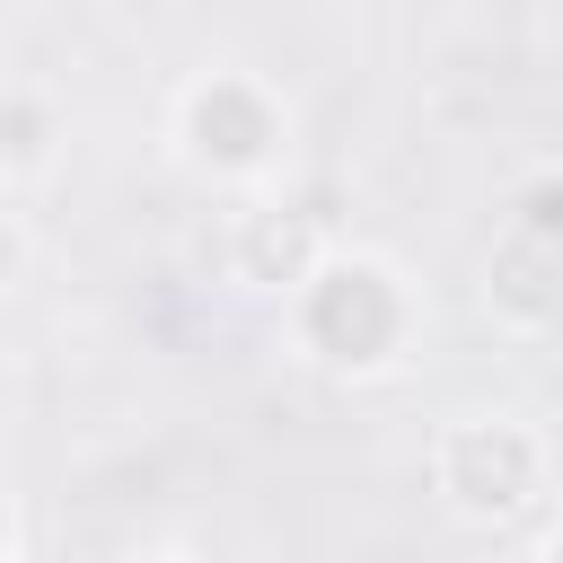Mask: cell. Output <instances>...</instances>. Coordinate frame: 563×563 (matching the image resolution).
Listing matches in <instances>:
<instances>
[{
	"instance_id": "1",
	"label": "cell",
	"mask_w": 563,
	"mask_h": 563,
	"mask_svg": "<svg viewBox=\"0 0 563 563\" xmlns=\"http://www.w3.org/2000/svg\"><path fill=\"white\" fill-rule=\"evenodd\" d=\"M290 325H299V343H308V361H325V369H387L396 352H405V334H413V299H405V282L378 264V255H317L299 282H290Z\"/></svg>"
},
{
	"instance_id": "2",
	"label": "cell",
	"mask_w": 563,
	"mask_h": 563,
	"mask_svg": "<svg viewBox=\"0 0 563 563\" xmlns=\"http://www.w3.org/2000/svg\"><path fill=\"white\" fill-rule=\"evenodd\" d=\"M431 475H440V493H449L457 519L501 528V519H519V510L545 501V440L528 422H449Z\"/></svg>"
},
{
	"instance_id": "3",
	"label": "cell",
	"mask_w": 563,
	"mask_h": 563,
	"mask_svg": "<svg viewBox=\"0 0 563 563\" xmlns=\"http://www.w3.org/2000/svg\"><path fill=\"white\" fill-rule=\"evenodd\" d=\"M176 141H185V158H194L202 176H264V167L282 158V106H273L264 79L211 70V79L185 88Z\"/></svg>"
},
{
	"instance_id": "4",
	"label": "cell",
	"mask_w": 563,
	"mask_h": 563,
	"mask_svg": "<svg viewBox=\"0 0 563 563\" xmlns=\"http://www.w3.org/2000/svg\"><path fill=\"white\" fill-rule=\"evenodd\" d=\"M493 308L528 334H545L563 308V185L554 176H537L493 238Z\"/></svg>"
},
{
	"instance_id": "5",
	"label": "cell",
	"mask_w": 563,
	"mask_h": 563,
	"mask_svg": "<svg viewBox=\"0 0 563 563\" xmlns=\"http://www.w3.org/2000/svg\"><path fill=\"white\" fill-rule=\"evenodd\" d=\"M317 255H325V211H308V202H255V211H238V282L290 290Z\"/></svg>"
},
{
	"instance_id": "6",
	"label": "cell",
	"mask_w": 563,
	"mask_h": 563,
	"mask_svg": "<svg viewBox=\"0 0 563 563\" xmlns=\"http://www.w3.org/2000/svg\"><path fill=\"white\" fill-rule=\"evenodd\" d=\"M53 158V106L44 97H0V167L26 176Z\"/></svg>"
},
{
	"instance_id": "7",
	"label": "cell",
	"mask_w": 563,
	"mask_h": 563,
	"mask_svg": "<svg viewBox=\"0 0 563 563\" xmlns=\"http://www.w3.org/2000/svg\"><path fill=\"white\" fill-rule=\"evenodd\" d=\"M9 264H18V229L0 220V273H9Z\"/></svg>"
},
{
	"instance_id": "8",
	"label": "cell",
	"mask_w": 563,
	"mask_h": 563,
	"mask_svg": "<svg viewBox=\"0 0 563 563\" xmlns=\"http://www.w3.org/2000/svg\"><path fill=\"white\" fill-rule=\"evenodd\" d=\"M0 563H9V519H0Z\"/></svg>"
},
{
	"instance_id": "9",
	"label": "cell",
	"mask_w": 563,
	"mask_h": 563,
	"mask_svg": "<svg viewBox=\"0 0 563 563\" xmlns=\"http://www.w3.org/2000/svg\"><path fill=\"white\" fill-rule=\"evenodd\" d=\"M158 563H176V554H158Z\"/></svg>"
}]
</instances>
